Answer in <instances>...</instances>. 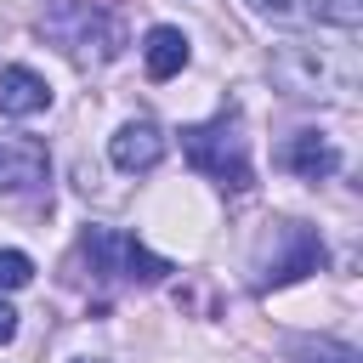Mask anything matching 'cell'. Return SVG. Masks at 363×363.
<instances>
[{
  "mask_svg": "<svg viewBox=\"0 0 363 363\" xmlns=\"http://www.w3.org/2000/svg\"><path fill=\"white\" fill-rule=\"evenodd\" d=\"M278 164L295 170L301 182H323V176L340 170V147H335L329 136H318V130H295V136L278 147Z\"/></svg>",
  "mask_w": 363,
  "mask_h": 363,
  "instance_id": "cell-8",
  "label": "cell"
},
{
  "mask_svg": "<svg viewBox=\"0 0 363 363\" xmlns=\"http://www.w3.org/2000/svg\"><path fill=\"white\" fill-rule=\"evenodd\" d=\"M11 335H17V306H11V301H0V346H6Z\"/></svg>",
  "mask_w": 363,
  "mask_h": 363,
  "instance_id": "cell-15",
  "label": "cell"
},
{
  "mask_svg": "<svg viewBox=\"0 0 363 363\" xmlns=\"http://www.w3.org/2000/svg\"><path fill=\"white\" fill-rule=\"evenodd\" d=\"M79 250L91 255V272L119 278V284H164V278H170V261L153 255L147 244H136V238L119 233V227H85Z\"/></svg>",
  "mask_w": 363,
  "mask_h": 363,
  "instance_id": "cell-3",
  "label": "cell"
},
{
  "mask_svg": "<svg viewBox=\"0 0 363 363\" xmlns=\"http://www.w3.org/2000/svg\"><path fill=\"white\" fill-rule=\"evenodd\" d=\"M272 79L289 96H318V102H352L363 79V57L352 40H284L272 51Z\"/></svg>",
  "mask_w": 363,
  "mask_h": 363,
  "instance_id": "cell-1",
  "label": "cell"
},
{
  "mask_svg": "<svg viewBox=\"0 0 363 363\" xmlns=\"http://www.w3.org/2000/svg\"><path fill=\"white\" fill-rule=\"evenodd\" d=\"M289 363H363L357 357V346H346V340H289Z\"/></svg>",
  "mask_w": 363,
  "mask_h": 363,
  "instance_id": "cell-11",
  "label": "cell"
},
{
  "mask_svg": "<svg viewBox=\"0 0 363 363\" xmlns=\"http://www.w3.org/2000/svg\"><path fill=\"white\" fill-rule=\"evenodd\" d=\"M45 108H51L45 74H34V68H23V62L0 68V113H6V119H28V113H45Z\"/></svg>",
  "mask_w": 363,
  "mask_h": 363,
  "instance_id": "cell-9",
  "label": "cell"
},
{
  "mask_svg": "<svg viewBox=\"0 0 363 363\" xmlns=\"http://www.w3.org/2000/svg\"><path fill=\"white\" fill-rule=\"evenodd\" d=\"M301 11H312L318 23H335L340 34H352L363 23V0H301Z\"/></svg>",
  "mask_w": 363,
  "mask_h": 363,
  "instance_id": "cell-12",
  "label": "cell"
},
{
  "mask_svg": "<svg viewBox=\"0 0 363 363\" xmlns=\"http://www.w3.org/2000/svg\"><path fill=\"white\" fill-rule=\"evenodd\" d=\"M45 170H51V153L40 136H23V130L0 136V193H34Z\"/></svg>",
  "mask_w": 363,
  "mask_h": 363,
  "instance_id": "cell-6",
  "label": "cell"
},
{
  "mask_svg": "<svg viewBox=\"0 0 363 363\" xmlns=\"http://www.w3.org/2000/svg\"><path fill=\"white\" fill-rule=\"evenodd\" d=\"M323 267V238L318 227L306 221H272V238H267V255L255 261V289H284L306 272Z\"/></svg>",
  "mask_w": 363,
  "mask_h": 363,
  "instance_id": "cell-4",
  "label": "cell"
},
{
  "mask_svg": "<svg viewBox=\"0 0 363 363\" xmlns=\"http://www.w3.org/2000/svg\"><path fill=\"white\" fill-rule=\"evenodd\" d=\"M164 147H170V142H164V130H159L153 119H130V125H119V130H113L108 159H113L119 170H130V176H136V170H153V164L164 159Z\"/></svg>",
  "mask_w": 363,
  "mask_h": 363,
  "instance_id": "cell-7",
  "label": "cell"
},
{
  "mask_svg": "<svg viewBox=\"0 0 363 363\" xmlns=\"http://www.w3.org/2000/svg\"><path fill=\"white\" fill-rule=\"evenodd\" d=\"M182 153L199 176H210L221 193H250L255 170H250V147L238 136V102H227L216 119L204 125H182Z\"/></svg>",
  "mask_w": 363,
  "mask_h": 363,
  "instance_id": "cell-2",
  "label": "cell"
},
{
  "mask_svg": "<svg viewBox=\"0 0 363 363\" xmlns=\"http://www.w3.org/2000/svg\"><path fill=\"white\" fill-rule=\"evenodd\" d=\"M45 28L62 40V51H68L74 62H91V45H96L102 62L119 57V23L102 17L96 6H85V0H57L51 17H45Z\"/></svg>",
  "mask_w": 363,
  "mask_h": 363,
  "instance_id": "cell-5",
  "label": "cell"
},
{
  "mask_svg": "<svg viewBox=\"0 0 363 363\" xmlns=\"http://www.w3.org/2000/svg\"><path fill=\"white\" fill-rule=\"evenodd\" d=\"M187 57H193V45H187V34H182L176 23H153V28H147V40H142V68H147V79H176V74L187 68Z\"/></svg>",
  "mask_w": 363,
  "mask_h": 363,
  "instance_id": "cell-10",
  "label": "cell"
},
{
  "mask_svg": "<svg viewBox=\"0 0 363 363\" xmlns=\"http://www.w3.org/2000/svg\"><path fill=\"white\" fill-rule=\"evenodd\" d=\"M74 363H102V357H74Z\"/></svg>",
  "mask_w": 363,
  "mask_h": 363,
  "instance_id": "cell-16",
  "label": "cell"
},
{
  "mask_svg": "<svg viewBox=\"0 0 363 363\" xmlns=\"http://www.w3.org/2000/svg\"><path fill=\"white\" fill-rule=\"evenodd\" d=\"M255 17H267V23H295L301 17V0H244Z\"/></svg>",
  "mask_w": 363,
  "mask_h": 363,
  "instance_id": "cell-14",
  "label": "cell"
},
{
  "mask_svg": "<svg viewBox=\"0 0 363 363\" xmlns=\"http://www.w3.org/2000/svg\"><path fill=\"white\" fill-rule=\"evenodd\" d=\"M28 278H34V261H28L23 250H0V295H6V289H23Z\"/></svg>",
  "mask_w": 363,
  "mask_h": 363,
  "instance_id": "cell-13",
  "label": "cell"
}]
</instances>
